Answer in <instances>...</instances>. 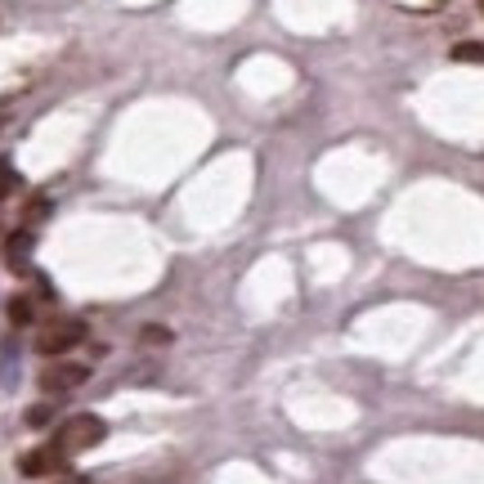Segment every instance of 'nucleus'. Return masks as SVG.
I'll use <instances>...</instances> for the list:
<instances>
[{
  "label": "nucleus",
  "mask_w": 484,
  "mask_h": 484,
  "mask_svg": "<svg viewBox=\"0 0 484 484\" xmlns=\"http://www.w3.org/2000/svg\"><path fill=\"white\" fill-rule=\"evenodd\" d=\"M5 260H9V269H27V260H32V234H14V238L5 242Z\"/></svg>",
  "instance_id": "5"
},
{
  "label": "nucleus",
  "mask_w": 484,
  "mask_h": 484,
  "mask_svg": "<svg viewBox=\"0 0 484 484\" xmlns=\"http://www.w3.org/2000/svg\"><path fill=\"white\" fill-rule=\"evenodd\" d=\"M81 341H86V323H81V319H54V323H45V328L36 332V350L50 355V359L77 350Z\"/></svg>",
  "instance_id": "2"
},
{
  "label": "nucleus",
  "mask_w": 484,
  "mask_h": 484,
  "mask_svg": "<svg viewBox=\"0 0 484 484\" xmlns=\"http://www.w3.org/2000/svg\"><path fill=\"white\" fill-rule=\"evenodd\" d=\"M63 484H86V480H63Z\"/></svg>",
  "instance_id": "13"
},
{
  "label": "nucleus",
  "mask_w": 484,
  "mask_h": 484,
  "mask_svg": "<svg viewBox=\"0 0 484 484\" xmlns=\"http://www.w3.org/2000/svg\"><path fill=\"white\" fill-rule=\"evenodd\" d=\"M108 435V422L104 417H95V413H77V417H68L63 426H59V449L63 453H86V449H95L99 440Z\"/></svg>",
  "instance_id": "1"
},
{
  "label": "nucleus",
  "mask_w": 484,
  "mask_h": 484,
  "mask_svg": "<svg viewBox=\"0 0 484 484\" xmlns=\"http://www.w3.org/2000/svg\"><path fill=\"white\" fill-rule=\"evenodd\" d=\"M32 220H45L50 216V198H32V211H27Z\"/></svg>",
  "instance_id": "11"
},
{
  "label": "nucleus",
  "mask_w": 484,
  "mask_h": 484,
  "mask_svg": "<svg viewBox=\"0 0 484 484\" xmlns=\"http://www.w3.org/2000/svg\"><path fill=\"white\" fill-rule=\"evenodd\" d=\"M63 467H68V453H63L59 444H45V449H32V453H23V458H18V471H23L27 480L59 476Z\"/></svg>",
  "instance_id": "3"
},
{
  "label": "nucleus",
  "mask_w": 484,
  "mask_h": 484,
  "mask_svg": "<svg viewBox=\"0 0 484 484\" xmlns=\"http://www.w3.org/2000/svg\"><path fill=\"white\" fill-rule=\"evenodd\" d=\"M144 341H148V346H162V341H171V332H166V328H148Z\"/></svg>",
  "instance_id": "12"
},
{
  "label": "nucleus",
  "mask_w": 484,
  "mask_h": 484,
  "mask_svg": "<svg viewBox=\"0 0 484 484\" xmlns=\"http://www.w3.org/2000/svg\"><path fill=\"white\" fill-rule=\"evenodd\" d=\"M453 59H458V63H484V45H476V41L453 45Z\"/></svg>",
  "instance_id": "9"
},
{
  "label": "nucleus",
  "mask_w": 484,
  "mask_h": 484,
  "mask_svg": "<svg viewBox=\"0 0 484 484\" xmlns=\"http://www.w3.org/2000/svg\"><path fill=\"white\" fill-rule=\"evenodd\" d=\"M480 5H484V0H480Z\"/></svg>",
  "instance_id": "14"
},
{
  "label": "nucleus",
  "mask_w": 484,
  "mask_h": 484,
  "mask_svg": "<svg viewBox=\"0 0 484 484\" xmlns=\"http://www.w3.org/2000/svg\"><path fill=\"white\" fill-rule=\"evenodd\" d=\"M86 377H90V368L86 363H50L45 372H41V390L45 395H68V390H77V386H86Z\"/></svg>",
  "instance_id": "4"
},
{
  "label": "nucleus",
  "mask_w": 484,
  "mask_h": 484,
  "mask_svg": "<svg viewBox=\"0 0 484 484\" xmlns=\"http://www.w3.org/2000/svg\"><path fill=\"white\" fill-rule=\"evenodd\" d=\"M14 189H18V171H14V162H5V157H0V202H5Z\"/></svg>",
  "instance_id": "8"
},
{
  "label": "nucleus",
  "mask_w": 484,
  "mask_h": 484,
  "mask_svg": "<svg viewBox=\"0 0 484 484\" xmlns=\"http://www.w3.org/2000/svg\"><path fill=\"white\" fill-rule=\"evenodd\" d=\"M0 381H5V390L18 386V346H14V341L0 350Z\"/></svg>",
  "instance_id": "6"
},
{
  "label": "nucleus",
  "mask_w": 484,
  "mask_h": 484,
  "mask_svg": "<svg viewBox=\"0 0 484 484\" xmlns=\"http://www.w3.org/2000/svg\"><path fill=\"white\" fill-rule=\"evenodd\" d=\"M32 319H36V305H32V296H14V301H9V323H14V328H27Z\"/></svg>",
  "instance_id": "7"
},
{
  "label": "nucleus",
  "mask_w": 484,
  "mask_h": 484,
  "mask_svg": "<svg viewBox=\"0 0 484 484\" xmlns=\"http://www.w3.org/2000/svg\"><path fill=\"white\" fill-rule=\"evenodd\" d=\"M54 417V408L50 404H36V408H27V426H45Z\"/></svg>",
  "instance_id": "10"
}]
</instances>
